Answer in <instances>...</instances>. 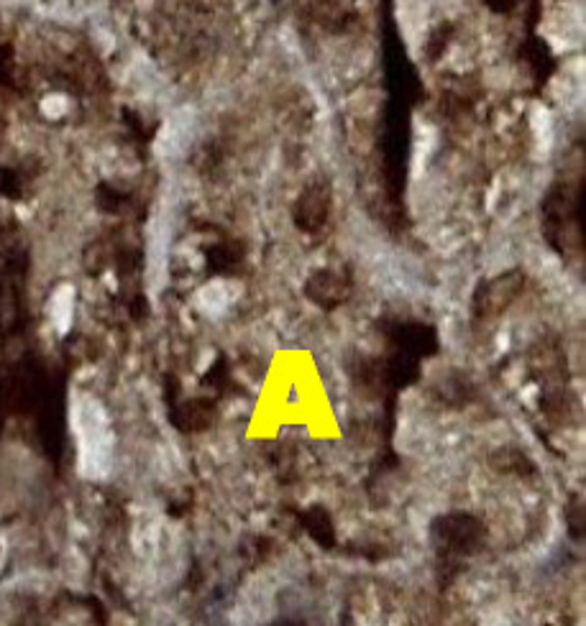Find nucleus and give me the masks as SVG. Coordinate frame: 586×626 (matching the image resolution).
Returning <instances> with one entry per match:
<instances>
[{
	"mask_svg": "<svg viewBox=\"0 0 586 626\" xmlns=\"http://www.w3.org/2000/svg\"><path fill=\"white\" fill-rule=\"evenodd\" d=\"M436 532H438V545L453 555H464L469 550H474L476 539H480V524L469 520V516H449V520H441Z\"/></svg>",
	"mask_w": 586,
	"mask_h": 626,
	"instance_id": "obj_1",
	"label": "nucleus"
},
{
	"mask_svg": "<svg viewBox=\"0 0 586 626\" xmlns=\"http://www.w3.org/2000/svg\"><path fill=\"white\" fill-rule=\"evenodd\" d=\"M311 532H313V537L320 539L323 545H328L330 537H334L330 520L326 516V512H320V509H313L311 512Z\"/></svg>",
	"mask_w": 586,
	"mask_h": 626,
	"instance_id": "obj_2",
	"label": "nucleus"
}]
</instances>
